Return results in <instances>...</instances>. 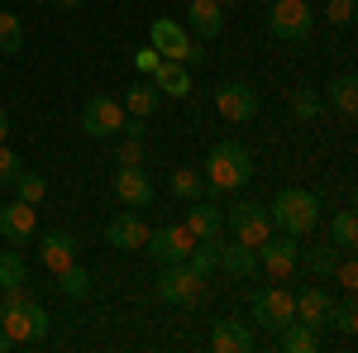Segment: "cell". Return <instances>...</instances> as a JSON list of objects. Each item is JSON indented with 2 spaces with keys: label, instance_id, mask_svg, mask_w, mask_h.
I'll list each match as a JSON object with an SVG mask.
<instances>
[{
  "label": "cell",
  "instance_id": "obj_9",
  "mask_svg": "<svg viewBox=\"0 0 358 353\" xmlns=\"http://www.w3.org/2000/svg\"><path fill=\"white\" fill-rule=\"evenodd\" d=\"M192 244H196V234L187 229V224H163V229H148L143 253H148V258H158V263H187Z\"/></svg>",
  "mask_w": 358,
  "mask_h": 353
},
{
  "label": "cell",
  "instance_id": "obj_11",
  "mask_svg": "<svg viewBox=\"0 0 358 353\" xmlns=\"http://www.w3.org/2000/svg\"><path fill=\"white\" fill-rule=\"evenodd\" d=\"M215 110H220L229 124H248L258 115V91L248 82H220L215 86Z\"/></svg>",
  "mask_w": 358,
  "mask_h": 353
},
{
  "label": "cell",
  "instance_id": "obj_43",
  "mask_svg": "<svg viewBox=\"0 0 358 353\" xmlns=\"http://www.w3.org/2000/svg\"><path fill=\"white\" fill-rule=\"evenodd\" d=\"M10 349H15V344H10V334L0 329V353H10Z\"/></svg>",
  "mask_w": 358,
  "mask_h": 353
},
{
  "label": "cell",
  "instance_id": "obj_3",
  "mask_svg": "<svg viewBox=\"0 0 358 353\" xmlns=\"http://www.w3.org/2000/svg\"><path fill=\"white\" fill-rule=\"evenodd\" d=\"M48 325H53L48 310H43L34 296L20 301V305H5V315H0V329L10 334L15 349H24V344H43V339H48Z\"/></svg>",
  "mask_w": 358,
  "mask_h": 353
},
{
  "label": "cell",
  "instance_id": "obj_4",
  "mask_svg": "<svg viewBox=\"0 0 358 353\" xmlns=\"http://www.w3.org/2000/svg\"><path fill=\"white\" fill-rule=\"evenodd\" d=\"M268 29H273V38H282V43H306L310 29H315V10H310V0H273V10H268Z\"/></svg>",
  "mask_w": 358,
  "mask_h": 353
},
{
  "label": "cell",
  "instance_id": "obj_40",
  "mask_svg": "<svg viewBox=\"0 0 358 353\" xmlns=\"http://www.w3.org/2000/svg\"><path fill=\"white\" fill-rule=\"evenodd\" d=\"M206 43H192V48H187V57H182V67H206Z\"/></svg>",
  "mask_w": 358,
  "mask_h": 353
},
{
  "label": "cell",
  "instance_id": "obj_36",
  "mask_svg": "<svg viewBox=\"0 0 358 353\" xmlns=\"http://www.w3.org/2000/svg\"><path fill=\"white\" fill-rule=\"evenodd\" d=\"M20 167H24V158H20V153H15L10 143H0V187H10Z\"/></svg>",
  "mask_w": 358,
  "mask_h": 353
},
{
  "label": "cell",
  "instance_id": "obj_13",
  "mask_svg": "<svg viewBox=\"0 0 358 353\" xmlns=\"http://www.w3.org/2000/svg\"><path fill=\"white\" fill-rule=\"evenodd\" d=\"M187 229H192L196 239H220L224 234V215H220V206H215V191L187 201Z\"/></svg>",
  "mask_w": 358,
  "mask_h": 353
},
{
  "label": "cell",
  "instance_id": "obj_21",
  "mask_svg": "<svg viewBox=\"0 0 358 353\" xmlns=\"http://www.w3.org/2000/svg\"><path fill=\"white\" fill-rule=\"evenodd\" d=\"M210 349L215 353H248L253 349V329L244 320H215L210 329Z\"/></svg>",
  "mask_w": 358,
  "mask_h": 353
},
{
  "label": "cell",
  "instance_id": "obj_29",
  "mask_svg": "<svg viewBox=\"0 0 358 353\" xmlns=\"http://www.w3.org/2000/svg\"><path fill=\"white\" fill-rule=\"evenodd\" d=\"M330 244L344 248V253H354V244H358V215L354 210H339V215L330 219Z\"/></svg>",
  "mask_w": 358,
  "mask_h": 353
},
{
  "label": "cell",
  "instance_id": "obj_10",
  "mask_svg": "<svg viewBox=\"0 0 358 353\" xmlns=\"http://www.w3.org/2000/svg\"><path fill=\"white\" fill-rule=\"evenodd\" d=\"M34 234H38V206H29L15 196V206H0V239L15 248L34 244Z\"/></svg>",
  "mask_w": 358,
  "mask_h": 353
},
{
  "label": "cell",
  "instance_id": "obj_44",
  "mask_svg": "<svg viewBox=\"0 0 358 353\" xmlns=\"http://www.w3.org/2000/svg\"><path fill=\"white\" fill-rule=\"evenodd\" d=\"M0 315H5V301H0Z\"/></svg>",
  "mask_w": 358,
  "mask_h": 353
},
{
  "label": "cell",
  "instance_id": "obj_26",
  "mask_svg": "<svg viewBox=\"0 0 358 353\" xmlns=\"http://www.w3.org/2000/svg\"><path fill=\"white\" fill-rule=\"evenodd\" d=\"M167 187H172V196L177 201H196V196H206V177L196 172V167H172V177H167Z\"/></svg>",
  "mask_w": 358,
  "mask_h": 353
},
{
  "label": "cell",
  "instance_id": "obj_42",
  "mask_svg": "<svg viewBox=\"0 0 358 353\" xmlns=\"http://www.w3.org/2000/svg\"><path fill=\"white\" fill-rule=\"evenodd\" d=\"M5 134H10V115L0 110V143H5Z\"/></svg>",
  "mask_w": 358,
  "mask_h": 353
},
{
  "label": "cell",
  "instance_id": "obj_28",
  "mask_svg": "<svg viewBox=\"0 0 358 353\" xmlns=\"http://www.w3.org/2000/svg\"><path fill=\"white\" fill-rule=\"evenodd\" d=\"M57 291H62L67 301H86V296H91V272L77 268V263L62 268V272H57Z\"/></svg>",
  "mask_w": 358,
  "mask_h": 353
},
{
  "label": "cell",
  "instance_id": "obj_2",
  "mask_svg": "<svg viewBox=\"0 0 358 353\" xmlns=\"http://www.w3.org/2000/svg\"><path fill=\"white\" fill-rule=\"evenodd\" d=\"M253 182V158H248L244 143H234V138H220L215 148H210V158H206V187L210 191H239Z\"/></svg>",
  "mask_w": 358,
  "mask_h": 353
},
{
  "label": "cell",
  "instance_id": "obj_24",
  "mask_svg": "<svg viewBox=\"0 0 358 353\" xmlns=\"http://www.w3.org/2000/svg\"><path fill=\"white\" fill-rule=\"evenodd\" d=\"M277 334H282V353H320V329L301 325V320L282 325Z\"/></svg>",
  "mask_w": 358,
  "mask_h": 353
},
{
  "label": "cell",
  "instance_id": "obj_7",
  "mask_svg": "<svg viewBox=\"0 0 358 353\" xmlns=\"http://www.w3.org/2000/svg\"><path fill=\"white\" fill-rule=\"evenodd\" d=\"M224 224L234 229V239H244V244H253V248L273 234V215H268V206H258V201H234V210L224 215Z\"/></svg>",
  "mask_w": 358,
  "mask_h": 353
},
{
  "label": "cell",
  "instance_id": "obj_18",
  "mask_svg": "<svg viewBox=\"0 0 358 353\" xmlns=\"http://www.w3.org/2000/svg\"><path fill=\"white\" fill-rule=\"evenodd\" d=\"M148 43L158 48L163 57H187V48H192V34H187V24H177V20H153V29H148Z\"/></svg>",
  "mask_w": 358,
  "mask_h": 353
},
{
  "label": "cell",
  "instance_id": "obj_15",
  "mask_svg": "<svg viewBox=\"0 0 358 353\" xmlns=\"http://www.w3.org/2000/svg\"><path fill=\"white\" fill-rule=\"evenodd\" d=\"M106 244L124 248V253H134V248L148 244V224L138 219V210H120V215L106 224Z\"/></svg>",
  "mask_w": 358,
  "mask_h": 353
},
{
  "label": "cell",
  "instance_id": "obj_31",
  "mask_svg": "<svg viewBox=\"0 0 358 353\" xmlns=\"http://www.w3.org/2000/svg\"><path fill=\"white\" fill-rule=\"evenodd\" d=\"M15 282H29L24 248H0V287H15Z\"/></svg>",
  "mask_w": 358,
  "mask_h": 353
},
{
  "label": "cell",
  "instance_id": "obj_30",
  "mask_svg": "<svg viewBox=\"0 0 358 353\" xmlns=\"http://www.w3.org/2000/svg\"><path fill=\"white\" fill-rule=\"evenodd\" d=\"M320 115H325V101H320V96H315V91H292V120H301V124H315V120H320Z\"/></svg>",
  "mask_w": 358,
  "mask_h": 353
},
{
  "label": "cell",
  "instance_id": "obj_12",
  "mask_svg": "<svg viewBox=\"0 0 358 353\" xmlns=\"http://www.w3.org/2000/svg\"><path fill=\"white\" fill-rule=\"evenodd\" d=\"M82 129L91 138H115L120 129H124V106L110 101V96H91L86 110H82Z\"/></svg>",
  "mask_w": 358,
  "mask_h": 353
},
{
  "label": "cell",
  "instance_id": "obj_27",
  "mask_svg": "<svg viewBox=\"0 0 358 353\" xmlns=\"http://www.w3.org/2000/svg\"><path fill=\"white\" fill-rule=\"evenodd\" d=\"M0 53L5 57L24 53V20L10 15V10H0Z\"/></svg>",
  "mask_w": 358,
  "mask_h": 353
},
{
  "label": "cell",
  "instance_id": "obj_32",
  "mask_svg": "<svg viewBox=\"0 0 358 353\" xmlns=\"http://www.w3.org/2000/svg\"><path fill=\"white\" fill-rule=\"evenodd\" d=\"M330 325L344 334V339H354L358 334V305H354V291L339 301V305H330Z\"/></svg>",
  "mask_w": 358,
  "mask_h": 353
},
{
  "label": "cell",
  "instance_id": "obj_37",
  "mask_svg": "<svg viewBox=\"0 0 358 353\" xmlns=\"http://www.w3.org/2000/svg\"><path fill=\"white\" fill-rule=\"evenodd\" d=\"M330 277L339 282V287H344V291H354V287H358V263H354V258H339Z\"/></svg>",
  "mask_w": 358,
  "mask_h": 353
},
{
  "label": "cell",
  "instance_id": "obj_35",
  "mask_svg": "<svg viewBox=\"0 0 358 353\" xmlns=\"http://www.w3.org/2000/svg\"><path fill=\"white\" fill-rule=\"evenodd\" d=\"M339 258H344V248H334V244H320V248H310V258H306V263H310V272H315V277H330Z\"/></svg>",
  "mask_w": 358,
  "mask_h": 353
},
{
  "label": "cell",
  "instance_id": "obj_38",
  "mask_svg": "<svg viewBox=\"0 0 358 353\" xmlns=\"http://www.w3.org/2000/svg\"><path fill=\"white\" fill-rule=\"evenodd\" d=\"M158 62H163V53H158L153 43H143V48H138V53H134V67H138V72H143V77H148V72H153Z\"/></svg>",
  "mask_w": 358,
  "mask_h": 353
},
{
  "label": "cell",
  "instance_id": "obj_34",
  "mask_svg": "<svg viewBox=\"0 0 358 353\" xmlns=\"http://www.w3.org/2000/svg\"><path fill=\"white\" fill-rule=\"evenodd\" d=\"M143 158H148V153H143V134L120 138V148H115V163L120 167H143Z\"/></svg>",
  "mask_w": 358,
  "mask_h": 353
},
{
  "label": "cell",
  "instance_id": "obj_45",
  "mask_svg": "<svg viewBox=\"0 0 358 353\" xmlns=\"http://www.w3.org/2000/svg\"><path fill=\"white\" fill-rule=\"evenodd\" d=\"M220 5H229V0H220Z\"/></svg>",
  "mask_w": 358,
  "mask_h": 353
},
{
  "label": "cell",
  "instance_id": "obj_19",
  "mask_svg": "<svg viewBox=\"0 0 358 353\" xmlns=\"http://www.w3.org/2000/svg\"><path fill=\"white\" fill-rule=\"evenodd\" d=\"M330 291L325 287H301L296 291V320L310 329H330Z\"/></svg>",
  "mask_w": 358,
  "mask_h": 353
},
{
  "label": "cell",
  "instance_id": "obj_8",
  "mask_svg": "<svg viewBox=\"0 0 358 353\" xmlns=\"http://www.w3.org/2000/svg\"><path fill=\"white\" fill-rule=\"evenodd\" d=\"M253 320L263 329H282L296 320V296L287 291V287H263V291H253Z\"/></svg>",
  "mask_w": 358,
  "mask_h": 353
},
{
  "label": "cell",
  "instance_id": "obj_22",
  "mask_svg": "<svg viewBox=\"0 0 358 353\" xmlns=\"http://www.w3.org/2000/svg\"><path fill=\"white\" fill-rule=\"evenodd\" d=\"M158 101H163V91L153 86V77H143V82H134L129 91H124V115H138V120H148L153 110H158Z\"/></svg>",
  "mask_w": 358,
  "mask_h": 353
},
{
  "label": "cell",
  "instance_id": "obj_16",
  "mask_svg": "<svg viewBox=\"0 0 358 353\" xmlns=\"http://www.w3.org/2000/svg\"><path fill=\"white\" fill-rule=\"evenodd\" d=\"M38 258H43V268L57 277L62 268L77 263V234H67V229H48L43 244H38Z\"/></svg>",
  "mask_w": 358,
  "mask_h": 353
},
{
  "label": "cell",
  "instance_id": "obj_14",
  "mask_svg": "<svg viewBox=\"0 0 358 353\" xmlns=\"http://www.w3.org/2000/svg\"><path fill=\"white\" fill-rule=\"evenodd\" d=\"M187 34H196L201 43H215L224 34V5L220 0H192L187 5Z\"/></svg>",
  "mask_w": 358,
  "mask_h": 353
},
{
  "label": "cell",
  "instance_id": "obj_33",
  "mask_svg": "<svg viewBox=\"0 0 358 353\" xmlns=\"http://www.w3.org/2000/svg\"><path fill=\"white\" fill-rule=\"evenodd\" d=\"M330 106L344 110V115H354V110H358V82H354V77H334V82H330Z\"/></svg>",
  "mask_w": 358,
  "mask_h": 353
},
{
  "label": "cell",
  "instance_id": "obj_41",
  "mask_svg": "<svg viewBox=\"0 0 358 353\" xmlns=\"http://www.w3.org/2000/svg\"><path fill=\"white\" fill-rule=\"evenodd\" d=\"M57 10H82V0H53Z\"/></svg>",
  "mask_w": 358,
  "mask_h": 353
},
{
  "label": "cell",
  "instance_id": "obj_23",
  "mask_svg": "<svg viewBox=\"0 0 358 353\" xmlns=\"http://www.w3.org/2000/svg\"><path fill=\"white\" fill-rule=\"evenodd\" d=\"M220 268L229 277H248V272L258 268V248L244 244V239H234V244H220Z\"/></svg>",
  "mask_w": 358,
  "mask_h": 353
},
{
  "label": "cell",
  "instance_id": "obj_39",
  "mask_svg": "<svg viewBox=\"0 0 358 353\" xmlns=\"http://www.w3.org/2000/svg\"><path fill=\"white\" fill-rule=\"evenodd\" d=\"M330 24H354V0H330Z\"/></svg>",
  "mask_w": 358,
  "mask_h": 353
},
{
  "label": "cell",
  "instance_id": "obj_20",
  "mask_svg": "<svg viewBox=\"0 0 358 353\" xmlns=\"http://www.w3.org/2000/svg\"><path fill=\"white\" fill-rule=\"evenodd\" d=\"M148 77H153V86H158L163 96H177V101H187V96H192V67H182L177 57H163Z\"/></svg>",
  "mask_w": 358,
  "mask_h": 353
},
{
  "label": "cell",
  "instance_id": "obj_17",
  "mask_svg": "<svg viewBox=\"0 0 358 353\" xmlns=\"http://www.w3.org/2000/svg\"><path fill=\"white\" fill-rule=\"evenodd\" d=\"M115 196H120V206H153V182H148V172L143 167H120L115 172Z\"/></svg>",
  "mask_w": 358,
  "mask_h": 353
},
{
  "label": "cell",
  "instance_id": "obj_6",
  "mask_svg": "<svg viewBox=\"0 0 358 353\" xmlns=\"http://www.w3.org/2000/svg\"><path fill=\"white\" fill-rule=\"evenodd\" d=\"M296 263H301V248H296L292 234H268V239L258 244V268L268 272L273 282H287V277L296 272Z\"/></svg>",
  "mask_w": 358,
  "mask_h": 353
},
{
  "label": "cell",
  "instance_id": "obj_25",
  "mask_svg": "<svg viewBox=\"0 0 358 353\" xmlns=\"http://www.w3.org/2000/svg\"><path fill=\"white\" fill-rule=\"evenodd\" d=\"M10 187H15V196H20V201H29V206H43V196H48V177H43V172H34V167H20Z\"/></svg>",
  "mask_w": 358,
  "mask_h": 353
},
{
  "label": "cell",
  "instance_id": "obj_5",
  "mask_svg": "<svg viewBox=\"0 0 358 353\" xmlns=\"http://www.w3.org/2000/svg\"><path fill=\"white\" fill-rule=\"evenodd\" d=\"M153 291H158V301H167V305H196V301L206 296V277H196L187 263H163Z\"/></svg>",
  "mask_w": 358,
  "mask_h": 353
},
{
  "label": "cell",
  "instance_id": "obj_1",
  "mask_svg": "<svg viewBox=\"0 0 358 353\" xmlns=\"http://www.w3.org/2000/svg\"><path fill=\"white\" fill-rule=\"evenodd\" d=\"M268 215H273V229L292 234V239H306L320 224V201H315V191H306V187H287V191H277Z\"/></svg>",
  "mask_w": 358,
  "mask_h": 353
}]
</instances>
